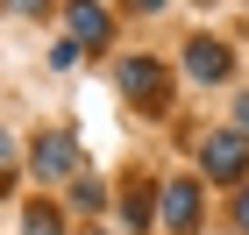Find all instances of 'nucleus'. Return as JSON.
<instances>
[{"mask_svg": "<svg viewBox=\"0 0 249 235\" xmlns=\"http://www.w3.org/2000/svg\"><path fill=\"white\" fill-rule=\"evenodd\" d=\"M199 164H207V178L235 185V178L249 171V136H242V128H213V136L199 143Z\"/></svg>", "mask_w": 249, "mask_h": 235, "instance_id": "obj_1", "label": "nucleus"}, {"mask_svg": "<svg viewBox=\"0 0 249 235\" xmlns=\"http://www.w3.org/2000/svg\"><path fill=\"white\" fill-rule=\"evenodd\" d=\"M121 93H128L135 107H150V114L171 107V86H164V64H157V57H128V64H121Z\"/></svg>", "mask_w": 249, "mask_h": 235, "instance_id": "obj_2", "label": "nucleus"}, {"mask_svg": "<svg viewBox=\"0 0 249 235\" xmlns=\"http://www.w3.org/2000/svg\"><path fill=\"white\" fill-rule=\"evenodd\" d=\"M29 164H36V178H64V185H71L78 178V143L64 136V128H50V136H36Z\"/></svg>", "mask_w": 249, "mask_h": 235, "instance_id": "obj_3", "label": "nucleus"}, {"mask_svg": "<svg viewBox=\"0 0 249 235\" xmlns=\"http://www.w3.org/2000/svg\"><path fill=\"white\" fill-rule=\"evenodd\" d=\"M185 72L199 78V86H221V78L235 72V57H228L221 36H192V43H185Z\"/></svg>", "mask_w": 249, "mask_h": 235, "instance_id": "obj_4", "label": "nucleus"}, {"mask_svg": "<svg viewBox=\"0 0 249 235\" xmlns=\"http://www.w3.org/2000/svg\"><path fill=\"white\" fill-rule=\"evenodd\" d=\"M64 15H71V43H78V50H107V43H114V21H107V7H93V0H71Z\"/></svg>", "mask_w": 249, "mask_h": 235, "instance_id": "obj_5", "label": "nucleus"}, {"mask_svg": "<svg viewBox=\"0 0 249 235\" xmlns=\"http://www.w3.org/2000/svg\"><path fill=\"white\" fill-rule=\"evenodd\" d=\"M199 207H207V199H199L192 178H171V185H164V221H171V235H192V228H199Z\"/></svg>", "mask_w": 249, "mask_h": 235, "instance_id": "obj_6", "label": "nucleus"}, {"mask_svg": "<svg viewBox=\"0 0 249 235\" xmlns=\"http://www.w3.org/2000/svg\"><path fill=\"white\" fill-rule=\"evenodd\" d=\"M64 199H71L78 214H107V185H100V178H93V171H78V178H71V185H64Z\"/></svg>", "mask_w": 249, "mask_h": 235, "instance_id": "obj_7", "label": "nucleus"}, {"mask_svg": "<svg viewBox=\"0 0 249 235\" xmlns=\"http://www.w3.org/2000/svg\"><path fill=\"white\" fill-rule=\"evenodd\" d=\"M121 214H128V228H150V221H157V193H150V178H135V193H121Z\"/></svg>", "mask_w": 249, "mask_h": 235, "instance_id": "obj_8", "label": "nucleus"}, {"mask_svg": "<svg viewBox=\"0 0 249 235\" xmlns=\"http://www.w3.org/2000/svg\"><path fill=\"white\" fill-rule=\"evenodd\" d=\"M21 235H64L57 207H50V199H29V207H21Z\"/></svg>", "mask_w": 249, "mask_h": 235, "instance_id": "obj_9", "label": "nucleus"}, {"mask_svg": "<svg viewBox=\"0 0 249 235\" xmlns=\"http://www.w3.org/2000/svg\"><path fill=\"white\" fill-rule=\"evenodd\" d=\"M0 15H29L36 21V15H50V0H0Z\"/></svg>", "mask_w": 249, "mask_h": 235, "instance_id": "obj_10", "label": "nucleus"}, {"mask_svg": "<svg viewBox=\"0 0 249 235\" xmlns=\"http://www.w3.org/2000/svg\"><path fill=\"white\" fill-rule=\"evenodd\" d=\"M7 178H15V143L0 136V193H7Z\"/></svg>", "mask_w": 249, "mask_h": 235, "instance_id": "obj_11", "label": "nucleus"}, {"mask_svg": "<svg viewBox=\"0 0 249 235\" xmlns=\"http://www.w3.org/2000/svg\"><path fill=\"white\" fill-rule=\"evenodd\" d=\"M235 128L249 136V93H235Z\"/></svg>", "mask_w": 249, "mask_h": 235, "instance_id": "obj_12", "label": "nucleus"}, {"mask_svg": "<svg viewBox=\"0 0 249 235\" xmlns=\"http://www.w3.org/2000/svg\"><path fill=\"white\" fill-rule=\"evenodd\" d=\"M235 228H249V193H235Z\"/></svg>", "mask_w": 249, "mask_h": 235, "instance_id": "obj_13", "label": "nucleus"}, {"mask_svg": "<svg viewBox=\"0 0 249 235\" xmlns=\"http://www.w3.org/2000/svg\"><path fill=\"white\" fill-rule=\"evenodd\" d=\"M128 7H135V15H157V7H164V0H128Z\"/></svg>", "mask_w": 249, "mask_h": 235, "instance_id": "obj_14", "label": "nucleus"}, {"mask_svg": "<svg viewBox=\"0 0 249 235\" xmlns=\"http://www.w3.org/2000/svg\"><path fill=\"white\" fill-rule=\"evenodd\" d=\"M93 235H107V228H93Z\"/></svg>", "mask_w": 249, "mask_h": 235, "instance_id": "obj_15", "label": "nucleus"}]
</instances>
